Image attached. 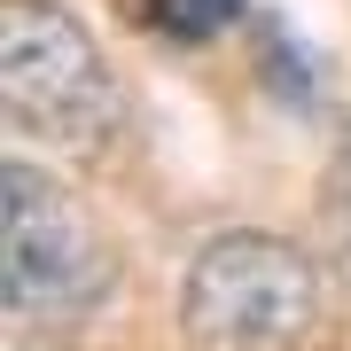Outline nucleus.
<instances>
[{
    "instance_id": "4",
    "label": "nucleus",
    "mask_w": 351,
    "mask_h": 351,
    "mask_svg": "<svg viewBox=\"0 0 351 351\" xmlns=\"http://www.w3.org/2000/svg\"><path fill=\"white\" fill-rule=\"evenodd\" d=\"M149 32L156 39H180V47H203V39H219L226 24H242V0H149Z\"/></svg>"
},
{
    "instance_id": "1",
    "label": "nucleus",
    "mask_w": 351,
    "mask_h": 351,
    "mask_svg": "<svg viewBox=\"0 0 351 351\" xmlns=\"http://www.w3.org/2000/svg\"><path fill=\"white\" fill-rule=\"evenodd\" d=\"M0 297L16 328H78L117 289V258L94 211L55 172L8 156L0 172Z\"/></svg>"
},
{
    "instance_id": "3",
    "label": "nucleus",
    "mask_w": 351,
    "mask_h": 351,
    "mask_svg": "<svg viewBox=\"0 0 351 351\" xmlns=\"http://www.w3.org/2000/svg\"><path fill=\"white\" fill-rule=\"evenodd\" d=\"M180 320L203 351H297L320 320V265L281 234L234 226L195 250Z\"/></svg>"
},
{
    "instance_id": "5",
    "label": "nucleus",
    "mask_w": 351,
    "mask_h": 351,
    "mask_svg": "<svg viewBox=\"0 0 351 351\" xmlns=\"http://www.w3.org/2000/svg\"><path fill=\"white\" fill-rule=\"evenodd\" d=\"M320 219H328V250H336V274L351 281V133L336 164H328V188H320Z\"/></svg>"
},
{
    "instance_id": "2",
    "label": "nucleus",
    "mask_w": 351,
    "mask_h": 351,
    "mask_svg": "<svg viewBox=\"0 0 351 351\" xmlns=\"http://www.w3.org/2000/svg\"><path fill=\"white\" fill-rule=\"evenodd\" d=\"M0 101H8L16 133L71 149V156H101L125 133V94H117L101 47L55 0H8L0 8Z\"/></svg>"
}]
</instances>
